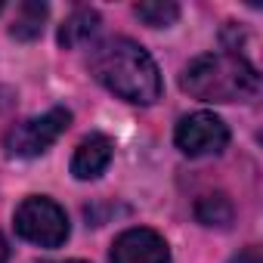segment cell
<instances>
[{"instance_id": "cell-1", "label": "cell", "mask_w": 263, "mask_h": 263, "mask_svg": "<svg viewBox=\"0 0 263 263\" xmlns=\"http://www.w3.org/2000/svg\"><path fill=\"white\" fill-rule=\"evenodd\" d=\"M90 71L102 87L127 102L152 105L161 96V71L155 59L130 37H108L96 44L90 53Z\"/></svg>"}, {"instance_id": "cell-2", "label": "cell", "mask_w": 263, "mask_h": 263, "mask_svg": "<svg viewBox=\"0 0 263 263\" xmlns=\"http://www.w3.org/2000/svg\"><path fill=\"white\" fill-rule=\"evenodd\" d=\"M180 84L201 102H251L260 93L257 68L238 53H204L192 59Z\"/></svg>"}, {"instance_id": "cell-3", "label": "cell", "mask_w": 263, "mask_h": 263, "mask_svg": "<svg viewBox=\"0 0 263 263\" xmlns=\"http://www.w3.org/2000/svg\"><path fill=\"white\" fill-rule=\"evenodd\" d=\"M71 124V111L68 108H50L37 118H25L19 124H13L4 137V149L16 158H37L44 155Z\"/></svg>"}, {"instance_id": "cell-4", "label": "cell", "mask_w": 263, "mask_h": 263, "mask_svg": "<svg viewBox=\"0 0 263 263\" xmlns=\"http://www.w3.org/2000/svg\"><path fill=\"white\" fill-rule=\"evenodd\" d=\"M16 232L37 248H59L68 238V217L53 198L31 195L16 211Z\"/></svg>"}, {"instance_id": "cell-5", "label": "cell", "mask_w": 263, "mask_h": 263, "mask_svg": "<svg viewBox=\"0 0 263 263\" xmlns=\"http://www.w3.org/2000/svg\"><path fill=\"white\" fill-rule=\"evenodd\" d=\"M177 149L189 158H204L217 155L229 143V127L214 115V111H192L177 124Z\"/></svg>"}, {"instance_id": "cell-6", "label": "cell", "mask_w": 263, "mask_h": 263, "mask_svg": "<svg viewBox=\"0 0 263 263\" xmlns=\"http://www.w3.org/2000/svg\"><path fill=\"white\" fill-rule=\"evenodd\" d=\"M111 263H171V248L155 229H127L111 245Z\"/></svg>"}, {"instance_id": "cell-7", "label": "cell", "mask_w": 263, "mask_h": 263, "mask_svg": "<svg viewBox=\"0 0 263 263\" xmlns=\"http://www.w3.org/2000/svg\"><path fill=\"white\" fill-rule=\"evenodd\" d=\"M111 140L102 134H90L87 140H81V146L74 149L71 158V174L78 180H96L99 174H105V167L111 164Z\"/></svg>"}, {"instance_id": "cell-8", "label": "cell", "mask_w": 263, "mask_h": 263, "mask_svg": "<svg viewBox=\"0 0 263 263\" xmlns=\"http://www.w3.org/2000/svg\"><path fill=\"white\" fill-rule=\"evenodd\" d=\"M96 31H99V13L90 10V7H78V10L59 25V44H62L65 50H71V47H81L84 41H90Z\"/></svg>"}, {"instance_id": "cell-9", "label": "cell", "mask_w": 263, "mask_h": 263, "mask_svg": "<svg viewBox=\"0 0 263 263\" xmlns=\"http://www.w3.org/2000/svg\"><path fill=\"white\" fill-rule=\"evenodd\" d=\"M235 217V208H232V198L223 195V192H208L195 201V220L204 223V226H229Z\"/></svg>"}, {"instance_id": "cell-10", "label": "cell", "mask_w": 263, "mask_h": 263, "mask_svg": "<svg viewBox=\"0 0 263 263\" xmlns=\"http://www.w3.org/2000/svg\"><path fill=\"white\" fill-rule=\"evenodd\" d=\"M44 22H47V4L41 0H25L19 4V13H16V22H13V37L16 41H37L44 34Z\"/></svg>"}, {"instance_id": "cell-11", "label": "cell", "mask_w": 263, "mask_h": 263, "mask_svg": "<svg viewBox=\"0 0 263 263\" xmlns=\"http://www.w3.org/2000/svg\"><path fill=\"white\" fill-rule=\"evenodd\" d=\"M137 16L152 28H167L180 19V7L174 0H143L137 4Z\"/></svg>"}, {"instance_id": "cell-12", "label": "cell", "mask_w": 263, "mask_h": 263, "mask_svg": "<svg viewBox=\"0 0 263 263\" xmlns=\"http://www.w3.org/2000/svg\"><path fill=\"white\" fill-rule=\"evenodd\" d=\"M229 263H263V257H260V248H245V251H238Z\"/></svg>"}, {"instance_id": "cell-13", "label": "cell", "mask_w": 263, "mask_h": 263, "mask_svg": "<svg viewBox=\"0 0 263 263\" xmlns=\"http://www.w3.org/2000/svg\"><path fill=\"white\" fill-rule=\"evenodd\" d=\"M10 260V245H7V238L0 235V263H7Z\"/></svg>"}, {"instance_id": "cell-14", "label": "cell", "mask_w": 263, "mask_h": 263, "mask_svg": "<svg viewBox=\"0 0 263 263\" xmlns=\"http://www.w3.org/2000/svg\"><path fill=\"white\" fill-rule=\"evenodd\" d=\"M65 263H84V260H65Z\"/></svg>"}, {"instance_id": "cell-15", "label": "cell", "mask_w": 263, "mask_h": 263, "mask_svg": "<svg viewBox=\"0 0 263 263\" xmlns=\"http://www.w3.org/2000/svg\"><path fill=\"white\" fill-rule=\"evenodd\" d=\"M0 10H4V0H0Z\"/></svg>"}]
</instances>
